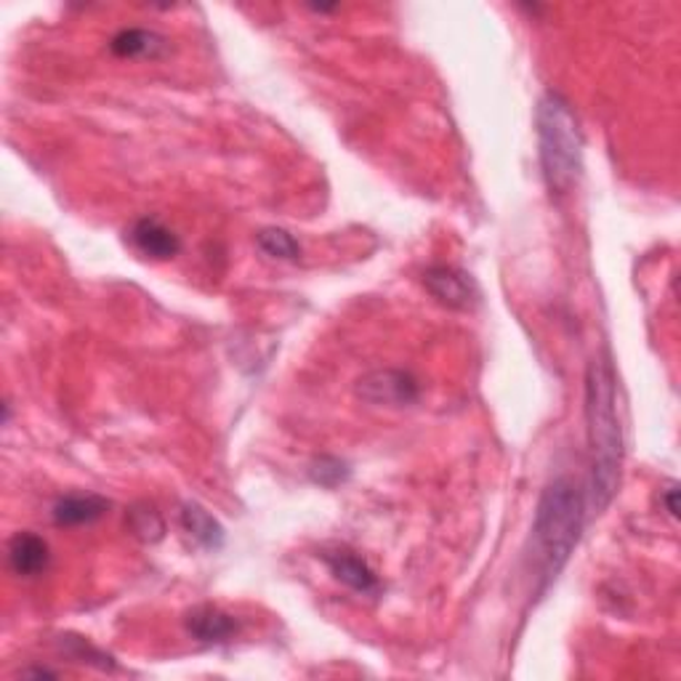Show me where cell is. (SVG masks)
Returning a JSON list of instances; mask_svg holds the SVG:
<instances>
[{
  "label": "cell",
  "instance_id": "obj_9",
  "mask_svg": "<svg viewBox=\"0 0 681 681\" xmlns=\"http://www.w3.org/2000/svg\"><path fill=\"white\" fill-rule=\"evenodd\" d=\"M49 544L35 533H17L9 540V565L19 578H38L49 570Z\"/></svg>",
  "mask_w": 681,
  "mask_h": 681
},
{
  "label": "cell",
  "instance_id": "obj_2",
  "mask_svg": "<svg viewBox=\"0 0 681 681\" xmlns=\"http://www.w3.org/2000/svg\"><path fill=\"white\" fill-rule=\"evenodd\" d=\"M538 125V155L548 189L567 195L584 168V136L578 117L565 96L546 91L535 112Z\"/></svg>",
  "mask_w": 681,
  "mask_h": 681
},
{
  "label": "cell",
  "instance_id": "obj_18",
  "mask_svg": "<svg viewBox=\"0 0 681 681\" xmlns=\"http://www.w3.org/2000/svg\"><path fill=\"white\" fill-rule=\"evenodd\" d=\"M22 677H35V679H54L56 673L49 671V668H28V671H22Z\"/></svg>",
  "mask_w": 681,
  "mask_h": 681
},
{
  "label": "cell",
  "instance_id": "obj_8",
  "mask_svg": "<svg viewBox=\"0 0 681 681\" xmlns=\"http://www.w3.org/2000/svg\"><path fill=\"white\" fill-rule=\"evenodd\" d=\"M184 628H187L192 639L203 641V644H221V641H229L240 631V623L233 615L218 610L214 605H200L187 612Z\"/></svg>",
  "mask_w": 681,
  "mask_h": 681
},
{
  "label": "cell",
  "instance_id": "obj_5",
  "mask_svg": "<svg viewBox=\"0 0 681 681\" xmlns=\"http://www.w3.org/2000/svg\"><path fill=\"white\" fill-rule=\"evenodd\" d=\"M423 286L442 307L458 309V312H468L479 301V288L472 280V275H466L458 267H447V264L429 267L423 272Z\"/></svg>",
  "mask_w": 681,
  "mask_h": 681
},
{
  "label": "cell",
  "instance_id": "obj_17",
  "mask_svg": "<svg viewBox=\"0 0 681 681\" xmlns=\"http://www.w3.org/2000/svg\"><path fill=\"white\" fill-rule=\"evenodd\" d=\"M679 491H677V485H671L668 487V491L663 493V504H665V512H668V517L671 519H677L679 517Z\"/></svg>",
  "mask_w": 681,
  "mask_h": 681
},
{
  "label": "cell",
  "instance_id": "obj_6",
  "mask_svg": "<svg viewBox=\"0 0 681 681\" xmlns=\"http://www.w3.org/2000/svg\"><path fill=\"white\" fill-rule=\"evenodd\" d=\"M322 561H326L328 570L333 572V578L347 588H352V591L357 594L381 591L379 575L370 570L365 559L357 557V554L349 551V548H328V551H322Z\"/></svg>",
  "mask_w": 681,
  "mask_h": 681
},
{
  "label": "cell",
  "instance_id": "obj_13",
  "mask_svg": "<svg viewBox=\"0 0 681 681\" xmlns=\"http://www.w3.org/2000/svg\"><path fill=\"white\" fill-rule=\"evenodd\" d=\"M125 527H128L131 535L142 540V544H157L165 535V519L152 504L131 506V512L125 514Z\"/></svg>",
  "mask_w": 681,
  "mask_h": 681
},
{
  "label": "cell",
  "instance_id": "obj_4",
  "mask_svg": "<svg viewBox=\"0 0 681 681\" xmlns=\"http://www.w3.org/2000/svg\"><path fill=\"white\" fill-rule=\"evenodd\" d=\"M354 392L360 400L370 402V405H386V407H407L419 402L421 383L415 375L405 373V370L383 368L370 370L357 381Z\"/></svg>",
  "mask_w": 681,
  "mask_h": 681
},
{
  "label": "cell",
  "instance_id": "obj_7",
  "mask_svg": "<svg viewBox=\"0 0 681 681\" xmlns=\"http://www.w3.org/2000/svg\"><path fill=\"white\" fill-rule=\"evenodd\" d=\"M131 243L142 256L155 261H171L176 259L178 250H182V240L174 229H168L161 218H138V221L131 227Z\"/></svg>",
  "mask_w": 681,
  "mask_h": 681
},
{
  "label": "cell",
  "instance_id": "obj_14",
  "mask_svg": "<svg viewBox=\"0 0 681 681\" xmlns=\"http://www.w3.org/2000/svg\"><path fill=\"white\" fill-rule=\"evenodd\" d=\"M256 243H259V248L267 256H272V259L280 261H296L301 256V246L299 240H296L293 235L288 233V229L280 227H267L261 229L259 235H256Z\"/></svg>",
  "mask_w": 681,
  "mask_h": 681
},
{
  "label": "cell",
  "instance_id": "obj_3",
  "mask_svg": "<svg viewBox=\"0 0 681 681\" xmlns=\"http://www.w3.org/2000/svg\"><path fill=\"white\" fill-rule=\"evenodd\" d=\"M584 517V493L572 479H554L540 495L538 508H535L533 533L548 578H557V572L567 565L575 546H578Z\"/></svg>",
  "mask_w": 681,
  "mask_h": 681
},
{
  "label": "cell",
  "instance_id": "obj_15",
  "mask_svg": "<svg viewBox=\"0 0 681 681\" xmlns=\"http://www.w3.org/2000/svg\"><path fill=\"white\" fill-rule=\"evenodd\" d=\"M309 477L320 487L333 491V487L343 485V482L352 477V468H349V464H343L341 458H333V455H320V458H314L312 466H309Z\"/></svg>",
  "mask_w": 681,
  "mask_h": 681
},
{
  "label": "cell",
  "instance_id": "obj_16",
  "mask_svg": "<svg viewBox=\"0 0 681 681\" xmlns=\"http://www.w3.org/2000/svg\"><path fill=\"white\" fill-rule=\"evenodd\" d=\"M62 650L72 654V658L78 660V663H89V665H96L102 668V671H112L115 668V663H112L110 654H104L102 650H96V647H91L85 639H78V637H62Z\"/></svg>",
  "mask_w": 681,
  "mask_h": 681
},
{
  "label": "cell",
  "instance_id": "obj_10",
  "mask_svg": "<svg viewBox=\"0 0 681 681\" xmlns=\"http://www.w3.org/2000/svg\"><path fill=\"white\" fill-rule=\"evenodd\" d=\"M110 512V501L102 495H68V498L56 501L51 517L59 527H81L91 522L102 519Z\"/></svg>",
  "mask_w": 681,
  "mask_h": 681
},
{
  "label": "cell",
  "instance_id": "obj_11",
  "mask_svg": "<svg viewBox=\"0 0 681 681\" xmlns=\"http://www.w3.org/2000/svg\"><path fill=\"white\" fill-rule=\"evenodd\" d=\"M110 51L121 59H161L168 54V41L152 30L128 28L112 38Z\"/></svg>",
  "mask_w": 681,
  "mask_h": 681
},
{
  "label": "cell",
  "instance_id": "obj_1",
  "mask_svg": "<svg viewBox=\"0 0 681 681\" xmlns=\"http://www.w3.org/2000/svg\"><path fill=\"white\" fill-rule=\"evenodd\" d=\"M586 423L591 445V506L605 512L612 504L623 472V429L618 419V389L607 360L586 370Z\"/></svg>",
  "mask_w": 681,
  "mask_h": 681
},
{
  "label": "cell",
  "instance_id": "obj_12",
  "mask_svg": "<svg viewBox=\"0 0 681 681\" xmlns=\"http://www.w3.org/2000/svg\"><path fill=\"white\" fill-rule=\"evenodd\" d=\"M182 527L203 548H208V551H218V548L224 546V540H227V533H224V527L218 525V519L200 504L182 506Z\"/></svg>",
  "mask_w": 681,
  "mask_h": 681
}]
</instances>
